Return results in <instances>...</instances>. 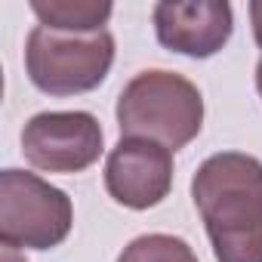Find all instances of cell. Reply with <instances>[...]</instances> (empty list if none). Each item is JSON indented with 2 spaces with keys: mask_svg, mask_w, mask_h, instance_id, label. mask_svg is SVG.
I'll return each instance as SVG.
<instances>
[{
  "mask_svg": "<svg viewBox=\"0 0 262 262\" xmlns=\"http://www.w3.org/2000/svg\"><path fill=\"white\" fill-rule=\"evenodd\" d=\"M216 262H262V161L244 151L210 155L191 176Z\"/></svg>",
  "mask_w": 262,
  "mask_h": 262,
  "instance_id": "1",
  "label": "cell"
},
{
  "mask_svg": "<svg viewBox=\"0 0 262 262\" xmlns=\"http://www.w3.org/2000/svg\"><path fill=\"white\" fill-rule=\"evenodd\" d=\"M114 114L120 139H151L176 151L201 133L204 96L188 77L151 68L139 71L120 90Z\"/></svg>",
  "mask_w": 262,
  "mask_h": 262,
  "instance_id": "2",
  "label": "cell"
},
{
  "mask_svg": "<svg viewBox=\"0 0 262 262\" xmlns=\"http://www.w3.org/2000/svg\"><path fill=\"white\" fill-rule=\"evenodd\" d=\"M114 65V37L108 28L93 34H65L34 25L25 40L28 80L47 96H77L96 90Z\"/></svg>",
  "mask_w": 262,
  "mask_h": 262,
  "instance_id": "3",
  "label": "cell"
},
{
  "mask_svg": "<svg viewBox=\"0 0 262 262\" xmlns=\"http://www.w3.org/2000/svg\"><path fill=\"white\" fill-rule=\"evenodd\" d=\"M71 198L25 170L0 173V241L13 250H53L71 234Z\"/></svg>",
  "mask_w": 262,
  "mask_h": 262,
  "instance_id": "4",
  "label": "cell"
},
{
  "mask_svg": "<svg viewBox=\"0 0 262 262\" xmlns=\"http://www.w3.org/2000/svg\"><path fill=\"white\" fill-rule=\"evenodd\" d=\"M105 151V133L90 111H40L22 129V155L43 173H80Z\"/></svg>",
  "mask_w": 262,
  "mask_h": 262,
  "instance_id": "5",
  "label": "cell"
},
{
  "mask_svg": "<svg viewBox=\"0 0 262 262\" xmlns=\"http://www.w3.org/2000/svg\"><path fill=\"white\" fill-rule=\"evenodd\" d=\"M173 188V151L151 139H120L105 161V191L126 210H151Z\"/></svg>",
  "mask_w": 262,
  "mask_h": 262,
  "instance_id": "6",
  "label": "cell"
},
{
  "mask_svg": "<svg viewBox=\"0 0 262 262\" xmlns=\"http://www.w3.org/2000/svg\"><path fill=\"white\" fill-rule=\"evenodd\" d=\"M151 19L158 43L191 59L216 56L234 31V13L225 0H161Z\"/></svg>",
  "mask_w": 262,
  "mask_h": 262,
  "instance_id": "7",
  "label": "cell"
},
{
  "mask_svg": "<svg viewBox=\"0 0 262 262\" xmlns=\"http://www.w3.org/2000/svg\"><path fill=\"white\" fill-rule=\"evenodd\" d=\"M31 13L40 19L43 28L65 34H93L105 28L114 7L96 4V0H31Z\"/></svg>",
  "mask_w": 262,
  "mask_h": 262,
  "instance_id": "8",
  "label": "cell"
},
{
  "mask_svg": "<svg viewBox=\"0 0 262 262\" xmlns=\"http://www.w3.org/2000/svg\"><path fill=\"white\" fill-rule=\"evenodd\" d=\"M117 262H198L194 250L176 237V234H139L136 241H129Z\"/></svg>",
  "mask_w": 262,
  "mask_h": 262,
  "instance_id": "9",
  "label": "cell"
},
{
  "mask_svg": "<svg viewBox=\"0 0 262 262\" xmlns=\"http://www.w3.org/2000/svg\"><path fill=\"white\" fill-rule=\"evenodd\" d=\"M250 22H253V40L262 47V0L250 4Z\"/></svg>",
  "mask_w": 262,
  "mask_h": 262,
  "instance_id": "10",
  "label": "cell"
},
{
  "mask_svg": "<svg viewBox=\"0 0 262 262\" xmlns=\"http://www.w3.org/2000/svg\"><path fill=\"white\" fill-rule=\"evenodd\" d=\"M0 262H28L25 256H19L13 247H0Z\"/></svg>",
  "mask_w": 262,
  "mask_h": 262,
  "instance_id": "11",
  "label": "cell"
},
{
  "mask_svg": "<svg viewBox=\"0 0 262 262\" xmlns=\"http://www.w3.org/2000/svg\"><path fill=\"white\" fill-rule=\"evenodd\" d=\"M256 90H259V96H262V59H259V65H256Z\"/></svg>",
  "mask_w": 262,
  "mask_h": 262,
  "instance_id": "12",
  "label": "cell"
}]
</instances>
